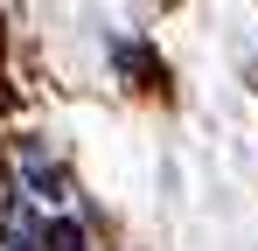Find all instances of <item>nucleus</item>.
Segmentation results:
<instances>
[{
	"instance_id": "1",
	"label": "nucleus",
	"mask_w": 258,
	"mask_h": 251,
	"mask_svg": "<svg viewBox=\"0 0 258 251\" xmlns=\"http://www.w3.org/2000/svg\"><path fill=\"white\" fill-rule=\"evenodd\" d=\"M42 251H84V230H77V223H49V230H42Z\"/></svg>"
},
{
	"instance_id": "2",
	"label": "nucleus",
	"mask_w": 258,
	"mask_h": 251,
	"mask_svg": "<svg viewBox=\"0 0 258 251\" xmlns=\"http://www.w3.org/2000/svg\"><path fill=\"white\" fill-rule=\"evenodd\" d=\"M7 105H14V98H7V91H0V112H7Z\"/></svg>"
}]
</instances>
